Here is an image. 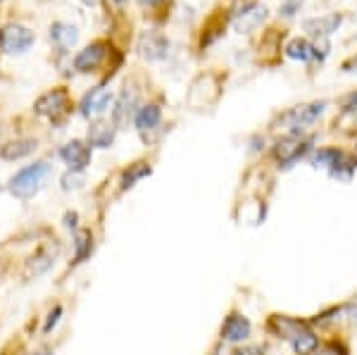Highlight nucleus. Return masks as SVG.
<instances>
[{"label":"nucleus","instance_id":"1","mask_svg":"<svg viewBox=\"0 0 357 355\" xmlns=\"http://www.w3.org/2000/svg\"><path fill=\"white\" fill-rule=\"evenodd\" d=\"M48 174H50L48 163H33V165H29V167L17 172L13 179H10L8 188L17 200H31L38 191H41V186Z\"/></svg>","mask_w":357,"mask_h":355},{"label":"nucleus","instance_id":"2","mask_svg":"<svg viewBox=\"0 0 357 355\" xmlns=\"http://www.w3.org/2000/svg\"><path fill=\"white\" fill-rule=\"evenodd\" d=\"M326 110V103L319 100V103H307V105H298L293 110L281 114V127L289 129L291 134H301L303 129H307L310 124H314L317 119L324 114Z\"/></svg>","mask_w":357,"mask_h":355},{"label":"nucleus","instance_id":"3","mask_svg":"<svg viewBox=\"0 0 357 355\" xmlns=\"http://www.w3.org/2000/svg\"><path fill=\"white\" fill-rule=\"evenodd\" d=\"M33 112L53 119V122H62L65 114L69 112V93L65 89L48 91V93H43L41 98L33 103Z\"/></svg>","mask_w":357,"mask_h":355},{"label":"nucleus","instance_id":"4","mask_svg":"<svg viewBox=\"0 0 357 355\" xmlns=\"http://www.w3.org/2000/svg\"><path fill=\"white\" fill-rule=\"evenodd\" d=\"M310 139H303L301 134H291L286 139H281L279 143L274 146V158L281 167H291L293 163H298L305 153L310 151Z\"/></svg>","mask_w":357,"mask_h":355},{"label":"nucleus","instance_id":"5","mask_svg":"<svg viewBox=\"0 0 357 355\" xmlns=\"http://www.w3.org/2000/svg\"><path fill=\"white\" fill-rule=\"evenodd\" d=\"M33 45V31L22 24H5L0 29V48L5 53H26Z\"/></svg>","mask_w":357,"mask_h":355},{"label":"nucleus","instance_id":"6","mask_svg":"<svg viewBox=\"0 0 357 355\" xmlns=\"http://www.w3.org/2000/svg\"><path fill=\"white\" fill-rule=\"evenodd\" d=\"M91 146L84 141H69L60 148V158L72 172H84L91 165Z\"/></svg>","mask_w":357,"mask_h":355},{"label":"nucleus","instance_id":"7","mask_svg":"<svg viewBox=\"0 0 357 355\" xmlns=\"http://www.w3.org/2000/svg\"><path fill=\"white\" fill-rule=\"evenodd\" d=\"M138 53L151 62L165 60V57L169 55V41L158 31H146L141 38H138Z\"/></svg>","mask_w":357,"mask_h":355},{"label":"nucleus","instance_id":"8","mask_svg":"<svg viewBox=\"0 0 357 355\" xmlns=\"http://www.w3.org/2000/svg\"><path fill=\"white\" fill-rule=\"evenodd\" d=\"M57 250H60V246H57V243H48V246H43V248H38L36 253L26 260L24 277L31 279V277H38V274L48 272L50 267H53L55 257H57Z\"/></svg>","mask_w":357,"mask_h":355},{"label":"nucleus","instance_id":"9","mask_svg":"<svg viewBox=\"0 0 357 355\" xmlns=\"http://www.w3.org/2000/svg\"><path fill=\"white\" fill-rule=\"evenodd\" d=\"M307 327V322L298 317H289V315H272L269 317V331L279 339H286V341H293L296 336H301Z\"/></svg>","mask_w":357,"mask_h":355},{"label":"nucleus","instance_id":"10","mask_svg":"<svg viewBox=\"0 0 357 355\" xmlns=\"http://www.w3.org/2000/svg\"><path fill=\"white\" fill-rule=\"evenodd\" d=\"M136 103H138V91L126 86V89L119 93L117 103H114V110H112V124L114 127H126L134 117V110H136Z\"/></svg>","mask_w":357,"mask_h":355},{"label":"nucleus","instance_id":"11","mask_svg":"<svg viewBox=\"0 0 357 355\" xmlns=\"http://www.w3.org/2000/svg\"><path fill=\"white\" fill-rule=\"evenodd\" d=\"M112 103V93L105 89V86H96V89H91L89 93L84 96L82 100V114L84 117H98V114H102L110 107Z\"/></svg>","mask_w":357,"mask_h":355},{"label":"nucleus","instance_id":"12","mask_svg":"<svg viewBox=\"0 0 357 355\" xmlns=\"http://www.w3.org/2000/svg\"><path fill=\"white\" fill-rule=\"evenodd\" d=\"M250 319L241 312H231L222 324V339L224 341H231V343H241L250 336Z\"/></svg>","mask_w":357,"mask_h":355},{"label":"nucleus","instance_id":"13","mask_svg":"<svg viewBox=\"0 0 357 355\" xmlns=\"http://www.w3.org/2000/svg\"><path fill=\"white\" fill-rule=\"evenodd\" d=\"M107 55V43L102 41H96L91 45H86V48L74 57V67H77L79 72H91V70H98V67L102 65V60H105Z\"/></svg>","mask_w":357,"mask_h":355},{"label":"nucleus","instance_id":"14","mask_svg":"<svg viewBox=\"0 0 357 355\" xmlns=\"http://www.w3.org/2000/svg\"><path fill=\"white\" fill-rule=\"evenodd\" d=\"M343 17L338 13L333 15H324V17H312V20H305L303 22V29L314 38H329L333 31H338L341 27Z\"/></svg>","mask_w":357,"mask_h":355},{"label":"nucleus","instance_id":"15","mask_svg":"<svg viewBox=\"0 0 357 355\" xmlns=\"http://www.w3.org/2000/svg\"><path fill=\"white\" fill-rule=\"evenodd\" d=\"M50 41L55 43V48L60 50V53H67V50L74 48L79 41L77 27L67 24V22H55V24L50 27Z\"/></svg>","mask_w":357,"mask_h":355},{"label":"nucleus","instance_id":"16","mask_svg":"<svg viewBox=\"0 0 357 355\" xmlns=\"http://www.w3.org/2000/svg\"><path fill=\"white\" fill-rule=\"evenodd\" d=\"M267 20V8H260V5H252L250 10H245L243 15H238L236 17V22H234V29L238 33H248V31H252V29H257L262 24V22Z\"/></svg>","mask_w":357,"mask_h":355},{"label":"nucleus","instance_id":"17","mask_svg":"<svg viewBox=\"0 0 357 355\" xmlns=\"http://www.w3.org/2000/svg\"><path fill=\"white\" fill-rule=\"evenodd\" d=\"M114 143V124L110 122H102L98 119L89 127V146L96 148H110Z\"/></svg>","mask_w":357,"mask_h":355},{"label":"nucleus","instance_id":"18","mask_svg":"<svg viewBox=\"0 0 357 355\" xmlns=\"http://www.w3.org/2000/svg\"><path fill=\"white\" fill-rule=\"evenodd\" d=\"M160 119H162V110H160V105H155V103H151V105H143L141 110L136 112V127L138 131H153L160 127Z\"/></svg>","mask_w":357,"mask_h":355},{"label":"nucleus","instance_id":"19","mask_svg":"<svg viewBox=\"0 0 357 355\" xmlns=\"http://www.w3.org/2000/svg\"><path fill=\"white\" fill-rule=\"evenodd\" d=\"M36 151V141L33 139H17V141H10L8 146L0 148V158L3 160H20V158H26Z\"/></svg>","mask_w":357,"mask_h":355},{"label":"nucleus","instance_id":"20","mask_svg":"<svg viewBox=\"0 0 357 355\" xmlns=\"http://www.w3.org/2000/svg\"><path fill=\"white\" fill-rule=\"evenodd\" d=\"M93 253V234L89 229H79L74 234V262H84Z\"/></svg>","mask_w":357,"mask_h":355},{"label":"nucleus","instance_id":"21","mask_svg":"<svg viewBox=\"0 0 357 355\" xmlns=\"http://www.w3.org/2000/svg\"><path fill=\"white\" fill-rule=\"evenodd\" d=\"M286 55L291 60H301V62H307L314 57V45L307 43L305 38H293V41L286 45Z\"/></svg>","mask_w":357,"mask_h":355},{"label":"nucleus","instance_id":"22","mask_svg":"<svg viewBox=\"0 0 357 355\" xmlns=\"http://www.w3.org/2000/svg\"><path fill=\"white\" fill-rule=\"evenodd\" d=\"M291 346L298 355H310V353H314L317 346H319V339L314 336L312 329H305L301 336H296V339L291 341Z\"/></svg>","mask_w":357,"mask_h":355},{"label":"nucleus","instance_id":"23","mask_svg":"<svg viewBox=\"0 0 357 355\" xmlns=\"http://www.w3.org/2000/svg\"><path fill=\"white\" fill-rule=\"evenodd\" d=\"M148 174H151V167H148L146 163H134L129 169L124 172V176H122V188L126 191V188L136 186V181H138V179H143V176H148Z\"/></svg>","mask_w":357,"mask_h":355},{"label":"nucleus","instance_id":"24","mask_svg":"<svg viewBox=\"0 0 357 355\" xmlns=\"http://www.w3.org/2000/svg\"><path fill=\"white\" fill-rule=\"evenodd\" d=\"M341 158H343V153L338 151V148H321V151L314 156V165H317V167H326V169H331L333 165H336Z\"/></svg>","mask_w":357,"mask_h":355},{"label":"nucleus","instance_id":"25","mask_svg":"<svg viewBox=\"0 0 357 355\" xmlns=\"http://www.w3.org/2000/svg\"><path fill=\"white\" fill-rule=\"evenodd\" d=\"M310 355H350V351L341 341H329V343H324V346H317L314 353H310Z\"/></svg>","mask_w":357,"mask_h":355},{"label":"nucleus","instance_id":"26","mask_svg":"<svg viewBox=\"0 0 357 355\" xmlns=\"http://www.w3.org/2000/svg\"><path fill=\"white\" fill-rule=\"evenodd\" d=\"M305 3V0H286L284 5H281V15L284 17H293L298 13V10H301V5Z\"/></svg>","mask_w":357,"mask_h":355},{"label":"nucleus","instance_id":"27","mask_svg":"<svg viewBox=\"0 0 357 355\" xmlns=\"http://www.w3.org/2000/svg\"><path fill=\"white\" fill-rule=\"evenodd\" d=\"M79 174H82V172H72L69 169L65 176H62V188H65V191H69V188H77L79 186Z\"/></svg>","mask_w":357,"mask_h":355},{"label":"nucleus","instance_id":"28","mask_svg":"<svg viewBox=\"0 0 357 355\" xmlns=\"http://www.w3.org/2000/svg\"><path fill=\"white\" fill-rule=\"evenodd\" d=\"M60 315H62V308H60V305H55V310H50V315H48V322H45V327H43L45 334H48V331L55 327L57 319H60Z\"/></svg>","mask_w":357,"mask_h":355},{"label":"nucleus","instance_id":"29","mask_svg":"<svg viewBox=\"0 0 357 355\" xmlns=\"http://www.w3.org/2000/svg\"><path fill=\"white\" fill-rule=\"evenodd\" d=\"M231 355H264V351L260 346H245V348H238V351H234Z\"/></svg>","mask_w":357,"mask_h":355},{"label":"nucleus","instance_id":"30","mask_svg":"<svg viewBox=\"0 0 357 355\" xmlns=\"http://www.w3.org/2000/svg\"><path fill=\"white\" fill-rule=\"evenodd\" d=\"M65 225H67L69 229L77 227V215H74V213H72V215H67V217H65Z\"/></svg>","mask_w":357,"mask_h":355},{"label":"nucleus","instance_id":"31","mask_svg":"<svg viewBox=\"0 0 357 355\" xmlns=\"http://www.w3.org/2000/svg\"><path fill=\"white\" fill-rule=\"evenodd\" d=\"M138 3H141L143 8H155V5L162 3V0H138Z\"/></svg>","mask_w":357,"mask_h":355},{"label":"nucleus","instance_id":"32","mask_svg":"<svg viewBox=\"0 0 357 355\" xmlns=\"http://www.w3.org/2000/svg\"><path fill=\"white\" fill-rule=\"evenodd\" d=\"M5 272H8V265L3 262V257H0V282L5 279Z\"/></svg>","mask_w":357,"mask_h":355},{"label":"nucleus","instance_id":"33","mask_svg":"<svg viewBox=\"0 0 357 355\" xmlns=\"http://www.w3.org/2000/svg\"><path fill=\"white\" fill-rule=\"evenodd\" d=\"M33 355H53L50 351H38V353H33Z\"/></svg>","mask_w":357,"mask_h":355},{"label":"nucleus","instance_id":"34","mask_svg":"<svg viewBox=\"0 0 357 355\" xmlns=\"http://www.w3.org/2000/svg\"><path fill=\"white\" fill-rule=\"evenodd\" d=\"M82 3H86V5H96L98 0H82Z\"/></svg>","mask_w":357,"mask_h":355},{"label":"nucleus","instance_id":"35","mask_svg":"<svg viewBox=\"0 0 357 355\" xmlns=\"http://www.w3.org/2000/svg\"><path fill=\"white\" fill-rule=\"evenodd\" d=\"M110 3H114V5H124L126 0H110Z\"/></svg>","mask_w":357,"mask_h":355}]
</instances>
